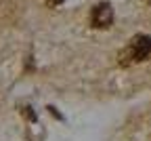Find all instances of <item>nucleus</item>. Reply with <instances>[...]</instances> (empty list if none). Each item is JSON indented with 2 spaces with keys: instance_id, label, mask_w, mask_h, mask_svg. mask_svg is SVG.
<instances>
[{
  "instance_id": "obj_3",
  "label": "nucleus",
  "mask_w": 151,
  "mask_h": 141,
  "mask_svg": "<svg viewBox=\"0 0 151 141\" xmlns=\"http://www.w3.org/2000/svg\"><path fill=\"white\" fill-rule=\"evenodd\" d=\"M44 2H48V4H52V7H57V4H61L63 0H44Z\"/></svg>"
},
{
  "instance_id": "obj_4",
  "label": "nucleus",
  "mask_w": 151,
  "mask_h": 141,
  "mask_svg": "<svg viewBox=\"0 0 151 141\" xmlns=\"http://www.w3.org/2000/svg\"><path fill=\"white\" fill-rule=\"evenodd\" d=\"M2 4H4V0H0V9H2Z\"/></svg>"
},
{
  "instance_id": "obj_2",
  "label": "nucleus",
  "mask_w": 151,
  "mask_h": 141,
  "mask_svg": "<svg viewBox=\"0 0 151 141\" xmlns=\"http://www.w3.org/2000/svg\"><path fill=\"white\" fill-rule=\"evenodd\" d=\"M113 21V11H111V4L109 2H101L92 9L90 13V23L94 30H107Z\"/></svg>"
},
{
  "instance_id": "obj_1",
  "label": "nucleus",
  "mask_w": 151,
  "mask_h": 141,
  "mask_svg": "<svg viewBox=\"0 0 151 141\" xmlns=\"http://www.w3.org/2000/svg\"><path fill=\"white\" fill-rule=\"evenodd\" d=\"M149 55H151V36L139 34V36H134V38H132L130 42L122 49L118 63L124 65V68H128V65H134V63L145 61Z\"/></svg>"
}]
</instances>
